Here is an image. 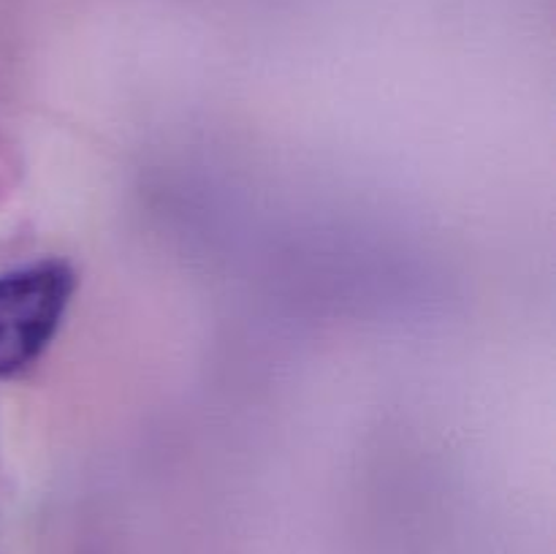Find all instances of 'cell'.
I'll list each match as a JSON object with an SVG mask.
<instances>
[{
  "label": "cell",
  "instance_id": "cell-1",
  "mask_svg": "<svg viewBox=\"0 0 556 554\" xmlns=\"http://www.w3.org/2000/svg\"><path fill=\"white\" fill-rule=\"evenodd\" d=\"M74 291V266L60 259L0 275V380L22 375L41 358Z\"/></svg>",
  "mask_w": 556,
  "mask_h": 554
}]
</instances>
